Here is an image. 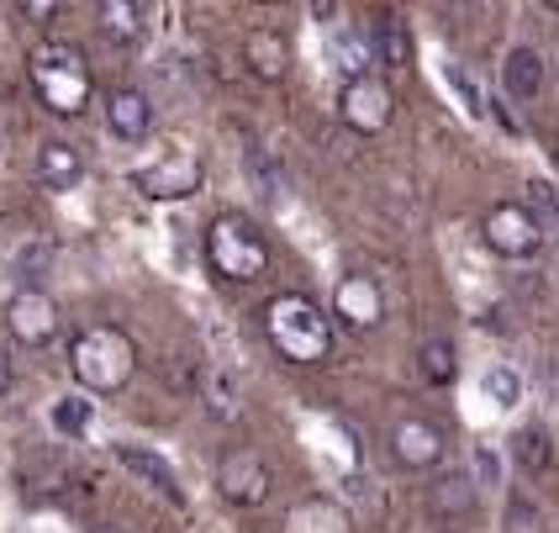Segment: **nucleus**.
<instances>
[{
	"mask_svg": "<svg viewBox=\"0 0 559 533\" xmlns=\"http://www.w3.org/2000/svg\"><path fill=\"white\" fill-rule=\"evenodd\" d=\"M195 396L206 402V412H212L217 423H233V417L243 412V402H238V386L222 376V370H201V376H195Z\"/></svg>",
	"mask_w": 559,
	"mask_h": 533,
	"instance_id": "nucleus-22",
	"label": "nucleus"
},
{
	"mask_svg": "<svg viewBox=\"0 0 559 533\" xmlns=\"http://www.w3.org/2000/svg\"><path fill=\"white\" fill-rule=\"evenodd\" d=\"M507 454H512V465L523 475H538L549 460H555V439H549L544 423H528V428H518V434L507 439Z\"/></svg>",
	"mask_w": 559,
	"mask_h": 533,
	"instance_id": "nucleus-19",
	"label": "nucleus"
},
{
	"mask_svg": "<svg viewBox=\"0 0 559 533\" xmlns=\"http://www.w3.org/2000/svg\"><path fill=\"white\" fill-rule=\"evenodd\" d=\"M132 186H138V196H148V201H186V196H195V190L206 186V169L186 149H164V154H154L148 164L132 169Z\"/></svg>",
	"mask_w": 559,
	"mask_h": 533,
	"instance_id": "nucleus-5",
	"label": "nucleus"
},
{
	"mask_svg": "<svg viewBox=\"0 0 559 533\" xmlns=\"http://www.w3.org/2000/svg\"><path fill=\"white\" fill-rule=\"evenodd\" d=\"M259 322H264L270 348L280 359H290V365H322L333 354V317L322 312L311 296H301V291L270 296Z\"/></svg>",
	"mask_w": 559,
	"mask_h": 533,
	"instance_id": "nucleus-1",
	"label": "nucleus"
},
{
	"mask_svg": "<svg viewBox=\"0 0 559 533\" xmlns=\"http://www.w3.org/2000/svg\"><path fill=\"white\" fill-rule=\"evenodd\" d=\"M528 217L533 227L544 233V244H559V190L549 186V180H528Z\"/></svg>",
	"mask_w": 559,
	"mask_h": 533,
	"instance_id": "nucleus-25",
	"label": "nucleus"
},
{
	"mask_svg": "<svg viewBox=\"0 0 559 533\" xmlns=\"http://www.w3.org/2000/svg\"><path fill=\"white\" fill-rule=\"evenodd\" d=\"M37 180L48 190H74L85 180V154L69 143V138H48L37 149Z\"/></svg>",
	"mask_w": 559,
	"mask_h": 533,
	"instance_id": "nucleus-16",
	"label": "nucleus"
},
{
	"mask_svg": "<svg viewBox=\"0 0 559 533\" xmlns=\"http://www.w3.org/2000/svg\"><path fill=\"white\" fill-rule=\"evenodd\" d=\"M270 244H264V233L253 227L249 217H238V212H222L212 227H206V264H212V275L227 285H253L270 275Z\"/></svg>",
	"mask_w": 559,
	"mask_h": 533,
	"instance_id": "nucleus-4",
	"label": "nucleus"
},
{
	"mask_svg": "<svg viewBox=\"0 0 559 533\" xmlns=\"http://www.w3.org/2000/svg\"><path fill=\"white\" fill-rule=\"evenodd\" d=\"M338 117L348 132L359 138H380L385 127L396 122V91L380 80V74H365V80H348L338 91Z\"/></svg>",
	"mask_w": 559,
	"mask_h": 533,
	"instance_id": "nucleus-7",
	"label": "nucleus"
},
{
	"mask_svg": "<svg viewBox=\"0 0 559 533\" xmlns=\"http://www.w3.org/2000/svg\"><path fill=\"white\" fill-rule=\"evenodd\" d=\"M501 91H507V100H518V106H533L538 91H544V54L528 48V43L507 48V59H501Z\"/></svg>",
	"mask_w": 559,
	"mask_h": 533,
	"instance_id": "nucleus-15",
	"label": "nucleus"
},
{
	"mask_svg": "<svg viewBox=\"0 0 559 533\" xmlns=\"http://www.w3.org/2000/svg\"><path fill=\"white\" fill-rule=\"evenodd\" d=\"M69 370L85 396H117L127 380L138 376V344L117 322H91L69 344Z\"/></svg>",
	"mask_w": 559,
	"mask_h": 533,
	"instance_id": "nucleus-2",
	"label": "nucleus"
},
{
	"mask_svg": "<svg viewBox=\"0 0 559 533\" xmlns=\"http://www.w3.org/2000/svg\"><path fill=\"white\" fill-rule=\"evenodd\" d=\"M91 417H95V402L85 391H63L59 402L48 407V423H53V434H63V439H80L91 428Z\"/></svg>",
	"mask_w": 559,
	"mask_h": 533,
	"instance_id": "nucleus-23",
	"label": "nucleus"
},
{
	"mask_svg": "<svg viewBox=\"0 0 559 533\" xmlns=\"http://www.w3.org/2000/svg\"><path fill=\"white\" fill-rule=\"evenodd\" d=\"M249 169H253V180H259V190H264V196H280V186H285V169L270 158V149H249Z\"/></svg>",
	"mask_w": 559,
	"mask_h": 533,
	"instance_id": "nucleus-29",
	"label": "nucleus"
},
{
	"mask_svg": "<svg viewBox=\"0 0 559 533\" xmlns=\"http://www.w3.org/2000/svg\"><path fill=\"white\" fill-rule=\"evenodd\" d=\"M243 63H249L253 80L280 85V80L290 74V43L280 37V27H253L249 37H243Z\"/></svg>",
	"mask_w": 559,
	"mask_h": 533,
	"instance_id": "nucleus-14",
	"label": "nucleus"
},
{
	"mask_svg": "<svg viewBox=\"0 0 559 533\" xmlns=\"http://www.w3.org/2000/svg\"><path fill=\"white\" fill-rule=\"evenodd\" d=\"M333 317L338 322H348V328H359V333H370V328H380L385 322V291H380V281L374 275H343L338 291H333Z\"/></svg>",
	"mask_w": 559,
	"mask_h": 533,
	"instance_id": "nucleus-11",
	"label": "nucleus"
},
{
	"mask_svg": "<svg viewBox=\"0 0 559 533\" xmlns=\"http://www.w3.org/2000/svg\"><path fill=\"white\" fill-rule=\"evenodd\" d=\"M480 391H486V402L501 412H512L523 402V376L518 370H507V365H491L486 376H480Z\"/></svg>",
	"mask_w": 559,
	"mask_h": 533,
	"instance_id": "nucleus-26",
	"label": "nucleus"
},
{
	"mask_svg": "<svg viewBox=\"0 0 559 533\" xmlns=\"http://www.w3.org/2000/svg\"><path fill=\"white\" fill-rule=\"evenodd\" d=\"M106 132L117 143H143L154 132V100L138 91V85H117L106 95Z\"/></svg>",
	"mask_w": 559,
	"mask_h": 533,
	"instance_id": "nucleus-13",
	"label": "nucleus"
},
{
	"mask_svg": "<svg viewBox=\"0 0 559 533\" xmlns=\"http://www.w3.org/2000/svg\"><path fill=\"white\" fill-rule=\"evenodd\" d=\"M5 333L22 348H48L63 333L59 301H53L43 285H22V291L5 301Z\"/></svg>",
	"mask_w": 559,
	"mask_h": 533,
	"instance_id": "nucleus-6",
	"label": "nucleus"
},
{
	"mask_svg": "<svg viewBox=\"0 0 559 533\" xmlns=\"http://www.w3.org/2000/svg\"><path fill=\"white\" fill-rule=\"evenodd\" d=\"M412 54H417L412 27H406L402 16H380V22H374V59L385 63V69H406Z\"/></svg>",
	"mask_w": 559,
	"mask_h": 533,
	"instance_id": "nucleus-20",
	"label": "nucleus"
},
{
	"mask_svg": "<svg viewBox=\"0 0 559 533\" xmlns=\"http://www.w3.org/2000/svg\"><path fill=\"white\" fill-rule=\"evenodd\" d=\"M469 481H475V486H497L501 481V454L491 443H475V454H469Z\"/></svg>",
	"mask_w": 559,
	"mask_h": 533,
	"instance_id": "nucleus-30",
	"label": "nucleus"
},
{
	"mask_svg": "<svg viewBox=\"0 0 559 533\" xmlns=\"http://www.w3.org/2000/svg\"><path fill=\"white\" fill-rule=\"evenodd\" d=\"M111 454L122 460L127 471L138 475V481H148L164 502H175V507H186V486H180V475H175V465L158 454V449H148V443H132V439H117L111 443Z\"/></svg>",
	"mask_w": 559,
	"mask_h": 533,
	"instance_id": "nucleus-12",
	"label": "nucleus"
},
{
	"mask_svg": "<svg viewBox=\"0 0 559 533\" xmlns=\"http://www.w3.org/2000/svg\"><path fill=\"white\" fill-rule=\"evenodd\" d=\"M443 449H449V439L428 417H402L391 428V454H396L402 471H438L443 465Z\"/></svg>",
	"mask_w": 559,
	"mask_h": 533,
	"instance_id": "nucleus-10",
	"label": "nucleus"
},
{
	"mask_svg": "<svg viewBox=\"0 0 559 533\" xmlns=\"http://www.w3.org/2000/svg\"><path fill=\"white\" fill-rule=\"evenodd\" d=\"M480 238H486V249L501 253V259H533L538 244H544V233L533 227L523 201H497V206L480 217Z\"/></svg>",
	"mask_w": 559,
	"mask_h": 533,
	"instance_id": "nucleus-8",
	"label": "nucleus"
},
{
	"mask_svg": "<svg viewBox=\"0 0 559 533\" xmlns=\"http://www.w3.org/2000/svg\"><path fill=\"white\" fill-rule=\"evenodd\" d=\"M91 533H122V529H111V523H106V529H91Z\"/></svg>",
	"mask_w": 559,
	"mask_h": 533,
	"instance_id": "nucleus-34",
	"label": "nucleus"
},
{
	"mask_svg": "<svg viewBox=\"0 0 559 533\" xmlns=\"http://www.w3.org/2000/svg\"><path fill=\"white\" fill-rule=\"evenodd\" d=\"M538 529H544V512L528 497H512L507 512H501V533H538Z\"/></svg>",
	"mask_w": 559,
	"mask_h": 533,
	"instance_id": "nucleus-28",
	"label": "nucleus"
},
{
	"mask_svg": "<svg viewBox=\"0 0 559 533\" xmlns=\"http://www.w3.org/2000/svg\"><path fill=\"white\" fill-rule=\"evenodd\" d=\"M100 32L111 43H138L148 32V5H138V0H106L100 5Z\"/></svg>",
	"mask_w": 559,
	"mask_h": 533,
	"instance_id": "nucleus-21",
	"label": "nucleus"
},
{
	"mask_svg": "<svg viewBox=\"0 0 559 533\" xmlns=\"http://www.w3.org/2000/svg\"><path fill=\"white\" fill-rule=\"evenodd\" d=\"M328 48H333V63L343 69V85H348V80H365L370 63H380L374 59V32L354 27V22H338L333 37H328Z\"/></svg>",
	"mask_w": 559,
	"mask_h": 533,
	"instance_id": "nucleus-17",
	"label": "nucleus"
},
{
	"mask_svg": "<svg viewBox=\"0 0 559 533\" xmlns=\"http://www.w3.org/2000/svg\"><path fill=\"white\" fill-rule=\"evenodd\" d=\"M27 80H32V95L43 100V111H53V117H80L95 95L91 59L74 43H43V48H32Z\"/></svg>",
	"mask_w": 559,
	"mask_h": 533,
	"instance_id": "nucleus-3",
	"label": "nucleus"
},
{
	"mask_svg": "<svg viewBox=\"0 0 559 533\" xmlns=\"http://www.w3.org/2000/svg\"><path fill=\"white\" fill-rule=\"evenodd\" d=\"M443 80L454 85V95H460V106H465L469 117H486V95H480V85H475V74H469L465 63H443Z\"/></svg>",
	"mask_w": 559,
	"mask_h": 533,
	"instance_id": "nucleus-27",
	"label": "nucleus"
},
{
	"mask_svg": "<svg viewBox=\"0 0 559 533\" xmlns=\"http://www.w3.org/2000/svg\"><path fill=\"white\" fill-rule=\"evenodd\" d=\"M48 259H53V249H48V244H32V249L16 253V275H22V285H37V281H43Z\"/></svg>",
	"mask_w": 559,
	"mask_h": 533,
	"instance_id": "nucleus-31",
	"label": "nucleus"
},
{
	"mask_svg": "<svg viewBox=\"0 0 559 533\" xmlns=\"http://www.w3.org/2000/svg\"><path fill=\"white\" fill-rule=\"evenodd\" d=\"M217 491L222 502L233 507H264L270 491H275V475H270V465L253 449H233V454L217 460Z\"/></svg>",
	"mask_w": 559,
	"mask_h": 533,
	"instance_id": "nucleus-9",
	"label": "nucleus"
},
{
	"mask_svg": "<svg viewBox=\"0 0 559 533\" xmlns=\"http://www.w3.org/2000/svg\"><path fill=\"white\" fill-rule=\"evenodd\" d=\"M417 370H423L428 386H454V376H460V354H454L449 339H428V344L417 348Z\"/></svg>",
	"mask_w": 559,
	"mask_h": 533,
	"instance_id": "nucleus-24",
	"label": "nucleus"
},
{
	"mask_svg": "<svg viewBox=\"0 0 559 533\" xmlns=\"http://www.w3.org/2000/svg\"><path fill=\"white\" fill-rule=\"evenodd\" d=\"M22 16H32V22H43V16H59V5L53 0H32V5H16Z\"/></svg>",
	"mask_w": 559,
	"mask_h": 533,
	"instance_id": "nucleus-32",
	"label": "nucleus"
},
{
	"mask_svg": "<svg viewBox=\"0 0 559 533\" xmlns=\"http://www.w3.org/2000/svg\"><path fill=\"white\" fill-rule=\"evenodd\" d=\"M475 497H480V486H475L465 471L438 475L433 486H428V507H433V518H469V512H475Z\"/></svg>",
	"mask_w": 559,
	"mask_h": 533,
	"instance_id": "nucleus-18",
	"label": "nucleus"
},
{
	"mask_svg": "<svg viewBox=\"0 0 559 533\" xmlns=\"http://www.w3.org/2000/svg\"><path fill=\"white\" fill-rule=\"evenodd\" d=\"M11 380H16V365H11V354H5V348H0V396H5V391H11Z\"/></svg>",
	"mask_w": 559,
	"mask_h": 533,
	"instance_id": "nucleus-33",
	"label": "nucleus"
}]
</instances>
